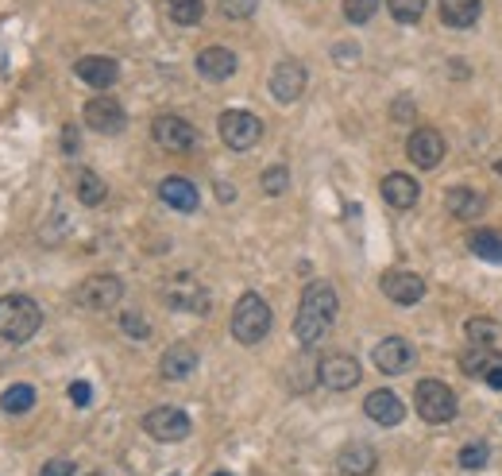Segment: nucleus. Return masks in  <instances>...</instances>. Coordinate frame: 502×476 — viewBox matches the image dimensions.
<instances>
[{"instance_id": "nucleus-1", "label": "nucleus", "mask_w": 502, "mask_h": 476, "mask_svg": "<svg viewBox=\"0 0 502 476\" xmlns=\"http://www.w3.org/2000/svg\"><path fill=\"white\" fill-rule=\"evenodd\" d=\"M337 286L317 279L309 283L306 291H301V303H298V314H294V337L301 341V345H321L325 341V334L332 329V322H337Z\"/></svg>"}, {"instance_id": "nucleus-2", "label": "nucleus", "mask_w": 502, "mask_h": 476, "mask_svg": "<svg viewBox=\"0 0 502 476\" xmlns=\"http://www.w3.org/2000/svg\"><path fill=\"white\" fill-rule=\"evenodd\" d=\"M271 322H275V314H271V306H267V298L255 291H243L236 298V306H232L228 329L240 345H259V341L271 334Z\"/></svg>"}, {"instance_id": "nucleus-3", "label": "nucleus", "mask_w": 502, "mask_h": 476, "mask_svg": "<svg viewBox=\"0 0 502 476\" xmlns=\"http://www.w3.org/2000/svg\"><path fill=\"white\" fill-rule=\"evenodd\" d=\"M43 326V310L36 298L28 294H4L0 298V337L12 341V345H24L39 334Z\"/></svg>"}, {"instance_id": "nucleus-4", "label": "nucleus", "mask_w": 502, "mask_h": 476, "mask_svg": "<svg viewBox=\"0 0 502 476\" xmlns=\"http://www.w3.org/2000/svg\"><path fill=\"white\" fill-rule=\"evenodd\" d=\"M414 407H418V415L426 418V423H433V426L452 423L456 411H460V403H456L452 387L441 383V380H421L418 391H414Z\"/></svg>"}, {"instance_id": "nucleus-5", "label": "nucleus", "mask_w": 502, "mask_h": 476, "mask_svg": "<svg viewBox=\"0 0 502 476\" xmlns=\"http://www.w3.org/2000/svg\"><path fill=\"white\" fill-rule=\"evenodd\" d=\"M217 132H220V140H225V148L248 151L263 140V120L255 113H243V109H228V113H220Z\"/></svg>"}, {"instance_id": "nucleus-6", "label": "nucleus", "mask_w": 502, "mask_h": 476, "mask_svg": "<svg viewBox=\"0 0 502 476\" xmlns=\"http://www.w3.org/2000/svg\"><path fill=\"white\" fill-rule=\"evenodd\" d=\"M120 298H124V283L116 279V275H89V279L77 283L74 291V303L82 310H97V314H105V310H113Z\"/></svg>"}, {"instance_id": "nucleus-7", "label": "nucleus", "mask_w": 502, "mask_h": 476, "mask_svg": "<svg viewBox=\"0 0 502 476\" xmlns=\"http://www.w3.org/2000/svg\"><path fill=\"white\" fill-rule=\"evenodd\" d=\"M151 140L159 143L163 151L182 155V151H194L197 148V128L189 125V120L174 117V113H163V117L151 120Z\"/></svg>"}, {"instance_id": "nucleus-8", "label": "nucleus", "mask_w": 502, "mask_h": 476, "mask_svg": "<svg viewBox=\"0 0 502 476\" xmlns=\"http://www.w3.org/2000/svg\"><path fill=\"white\" fill-rule=\"evenodd\" d=\"M143 430H147L155 441H182V438H189L194 423H189V415L182 407H155V411L143 415Z\"/></svg>"}, {"instance_id": "nucleus-9", "label": "nucleus", "mask_w": 502, "mask_h": 476, "mask_svg": "<svg viewBox=\"0 0 502 476\" xmlns=\"http://www.w3.org/2000/svg\"><path fill=\"white\" fill-rule=\"evenodd\" d=\"M163 303L171 310H189V314H209V291L201 286L194 275H174L163 286Z\"/></svg>"}, {"instance_id": "nucleus-10", "label": "nucleus", "mask_w": 502, "mask_h": 476, "mask_svg": "<svg viewBox=\"0 0 502 476\" xmlns=\"http://www.w3.org/2000/svg\"><path fill=\"white\" fill-rule=\"evenodd\" d=\"M317 383H325L329 391H348L360 383V360L348 352H329L317 360Z\"/></svg>"}, {"instance_id": "nucleus-11", "label": "nucleus", "mask_w": 502, "mask_h": 476, "mask_svg": "<svg viewBox=\"0 0 502 476\" xmlns=\"http://www.w3.org/2000/svg\"><path fill=\"white\" fill-rule=\"evenodd\" d=\"M406 159L414 163V167L421 171H433V167H441V159H444V136L437 128H429V125H421L410 132V140H406Z\"/></svg>"}, {"instance_id": "nucleus-12", "label": "nucleus", "mask_w": 502, "mask_h": 476, "mask_svg": "<svg viewBox=\"0 0 502 476\" xmlns=\"http://www.w3.org/2000/svg\"><path fill=\"white\" fill-rule=\"evenodd\" d=\"M85 128L100 132V136H120L128 125L124 117V105L116 101V97H93V101H85Z\"/></svg>"}, {"instance_id": "nucleus-13", "label": "nucleus", "mask_w": 502, "mask_h": 476, "mask_svg": "<svg viewBox=\"0 0 502 476\" xmlns=\"http://www.w3.org/2000/svg\"><path fill=\"white\" fill-rule=\"evenodd\" d=\"M271 93H275V101L294 105L298 97L306 93V66H301L298 59H283L271 70Z\"/></svg>"}, {"instance_id": "nucleus-14", "label": "nucleus", "mask_w": 502, "mask_h": 476, "mask_svg": "<svg viewBox=\"0 0 502 476\" xmlns=\"http://www.w3.org/2000/svg\"><path fill=\"white\" fill-rule=\"evenodd\" d=\"M378 286H383V294L398 306H418L421 298H426V279L414 271H386L383 279H378Z\"/></svg>"}, {"instance_id": "nucleus-15", "label": "nucleus", "mask_w": 502, "mask_h": 476, "mask_svg": "<svg viewBox=\"0 0 502 476\" xmlns=\"http://www.w3.org/2000/svg\"><path fill=\"white\" fill-rule=\"evenodd\" d=\"M371 357H375V368L383 375H398V372H406L410 364H414L418 352H414V345H410L406 337H383Z\"/></svg>"}, {"instance_id": "nucleus-16", "label": "nucleus", "mask_w": 502, "mask_h": 476, "mask_svg": "<svg viewBox=\"0 0 502 476\" xmlns=\"http://www.w3.org/2000/svg\"><path fill=\"white\" fill-rule=\"evenodd\" d=\"M74 74L82 77L85 85H93V90H108V85H116V77H120V62L105 59V54H85V59L74 62Z\"/></svg>"}, {"instance_id": "nucleus-17", "label": "nucleus", "mask_w": 502, "mask_h": 476, "mask_svg": "<svg viewBox=\"0 0 502 476\" xmlns=\"http://www.w3.org/2000/svg\"><path fill=\"white\" fill-rule=\"evenodd\" d=\"M363 415L378 426H398L402 418H406V407H402V399L390 391V387H378V391H371L363 399Z\"/></svg>"}, {"instance_id": "nucleus-18", "label": "nucleus", "mask_w": 502, "mask_h": 476, "mask_svg": "<svg viewBox=\"0 0 502 476\" xmlns=\"http://www.w3.org/2000/svg\"><path fill=\"white\" fill-rule=\"evenodd\" d=\"M194 66L205 82H228V77L236 74V54L228 47H205V51H197Z\"/></svg>"}, {"instance_id": "nucleus-19", "label": "nucleus", "mask_w": 502, "mask_h": 476, "mask_svg": "<svg viewBox=\"0 0 502 476\" xmlns=\"http://www.w3.org/2000/svg\"><path fill=\"white\" fill-rule=\"evenodd\" d=\"M337 469L344 476H371L378 469V453H375V446H367V441H348V446L337 453Z\"/></svg>"}, {"instance_id": "nucleus-20", "label": "nucleus", "mask_w": 502, "mask_h": 476, "mask_svg": "<svg viewBox=\"0 0 502 476\" xmlns=\"http://www.w3.org/2000/svg\"><path fill=\"white\" fill-rule=\"evenodd\" d=\"M159 198L171 209H178V214H194L197 202H201V194H197V186L182 179V174H171V179H163L159 182Z\"/></svg>"}, {"instance_id": "nucleus-21", "label": "nucleus", "mask_w": 502, "mask_h": 476, "mask_svg": "<svg viewBox=\"0 0 502 476\" xmlns=\"http://www.w3.org/2000/svg\"><path fill=\"white\" fill-rule=\"evenodd\" d=\"M383 202L390 206V209H410L421 198V190H418V179H410V174H402V171H394V174H386L383 179Z\"/></svg>"}, {"instance_id": "nucleus-22", "label": "nucleus", "mask_w": 502, "mask_h": 476, "mask_svg": "<svg viewBox=\"0 0 502 476\" xmlns=\"http://www.w3.org/2000/svg\"><path fill=\"white\" fill-rule=\"evenodd\" d=\"M197 372V352L189 345H171L159 360V375L163 380H186V375Z\"/></svg>"}, {"instance_id": "nucleus-23", "label": "nucleus", "mask_w": 502, "mask_h": 476, "mask_svg": "<svg viewBox=\"0 0 502 476\" xmlns=\"http://www.w3.org/2000/svg\"><path fill=\"white\" fill-rule=\"evenodd\" d=\"M483 209H487V198L479 190H472V186H452L449 190V214L452 217L475 221V217H483Z\"/></svg>"}, {"instance_id": "nucleus-24", "label": "nucleus", "mask_w": 502, "mask_h": 476, "mask_svg": "<svg viewBox=\"0 0 502 476\" xmlns=\"http://www.w3.org/2000/svg\"><path fill=\"white\" fill-rule=\"evenodd\" d=\"M74 194H77V202L82 206H100L108 198V186H105V179H100L97 171L77 167L74 171Z\"/></svg>"}, {"instance_id": "nucleus-25", "label": "nucleus", "mask_w": 502, "mask_h": 476, "mask_svg": "<svg viewBox=\"0 0 502 476\" xmlns=\"http://www.w3.org/2000/svg\"><path fill=\"white\" fill-rule=\"evenodd\" d=\"M437 8H441V20L449 28H472L475 20H479V0H437Z\"/></svg>"}, {"instance_id": "nucleus-26", "label": "nucleus", "mask_w": 502, "mask_h": 476, "mask_svg": "<svg viewBox=\"0 0 502 476\" xmlns=\"http://www.w3.org/2000/svg\"><path fill=\"white\" fill-rule=\"evenodd\" d=\"M467 252L487 263H502V237L490 229H475L472 237H467Z\"/></svg>"}, {"instance_id": "nucleus-27", "label": "nucleus", "mask_w": 502, "mask_h": 476, "mask_svg": "<svg viewBox=\"0 0 502 476\" xmlns=\"http://www.w3.org/2000/svg\"><path fill=\"white\" fill-rule=\"evenodd\" d=\"M31 407H36V387L31 383H12L0 395V411L4 415H28Z\"/></svg>"}, {"instance_id": "nucleus-28", "label": "nucleus", "mask_w": 502, "mask_h": 476, "mask_svg": "<svg viewBox=\"0 0 502 476\" xmlns=\"http://www.w3.org/2000/svg\"><path fill=\"white\" fill-rule=\"evenodd\" d=\"M166 16L182 28H197L205 20V0H166Z\"/></svg>"}, {"instance_id": "nucleus-29", "label": "nucleus", "mask_w": 502, "mask_h": 476, "mask_svg": "<svg viewBox=\"0 0 502 476\" xmlns=\"http://www.w3.org/2000/svg\"><path fill=\"white\" fill-rule=\"evenodd\" d=\"M498 360H502V352H495V349H472V352H464V357H460V368L467 375H475V380H483V375L495 368Z\"/></svg>"}, {"instance_id": "nucleus-30", "label": "nucleus", "mask_w": 502, "mask_h": 476, "mask_svg": "<svg viewBox=\"0 0 502 476\" xmlns=\"http://www.w3.org/2000/svg\"><path fill=\"white\" fill-rule=\"evenodd\" d=\"M464 334H467V341H472L475 349H490L498 341V326L490 322V318H467Z\"/></svg>"}, {"instance_id": "nucleus-31", "label": "nucleus", "mask_w": 502, "mask_h": 476, "mask_svg": "<svg viewBox=\"0 0 502 476\" xmlns=\"http://www.w3.org/2000/svg\"><path fill=\"white\" fill-rule=\"evenodd\" d=\"M259 186H263L267 198H283V194L290 190V167H286V163H275V167H267L263 179H259Z\"/></svg>"}, {"instance_id": "nucleus-32", "label": "nucleus", "mask_w": 502, "mask_h": 476, "mask_svg": "<svg viewBox=\"0 0 502 476\" xmlns=\"http://www.w3.org/2000/svg\"><path fill=\"white\" fill-rule=\"evenodd\" d=\"M386 8L398 24H418L426 16V0H386Z\"/></svg>"}, {"instance_id": "nucleus-33", "label": "nucleus", "mask_w": 502, "mask_h": 476, "mask_svg": "<svg viewBox=\"0 0 502 476\" xmlns=\"http://www.w3.org/2000/svg\"><path fill=\"white\" fill-rule=\"evenodd\" d=\"M490 461V449H487V441H467V446L460 449V469H483V464Z\"/></svg>"}, {"instance_id": "nucleus-34", "label": "nucleus", "mask_w": 502, "mask_h": 476, "mask_svg": "<svg viewBox=\"0 0 502 476\" xmlns=\"http://www.w3.org/2000/svg\"><path fill=\"white\" fill-rule=\"evenodd\" d=\"M378 12V0H344V16L348 24H367Z\"/></svg>"}, {"instance_id": "nucleus-35", "label": "nucleus", "mask_w": 502, "mask_h": 476, "mask_svg": "<svg viewBox=\"0 0 502 476\" xmlns=\"http://www.w3.org/2000/svg\"><path fill=\"white\" fill-rule=\"evenodd\" d=\"M255 8H259V0H220V12L228 20H248Z\"/></svg>"}, {"instance_id": "nucleus-36", "label": "nucleus", "mask_w": 502, "mask_h": 476, "mask_svg": "<svg viewBox=\"0 0 502 476\" xmlns=\"http://www.w3.org/2000/svg\"><path fill=\"white\" fill-rule=\"evenodd\" d=\"M120 329H124L128 337H136V341H147L151 337V326L143 322L139 314H120Z\"/></svg>"}, {"instance_id": "nucleus-37", "label": "nucleus", "mask_w": 502, "mask_h": 476, "mask_svg": "<svg viewBox=\"0 0 502 476\" xmlns=\"http://www.w3.org/2000/svg\"><path fill=\"white\" fill-rule=\"evenodd\" d=\"M39 476H74V461H66V457H54V461H47L39 469Z\"/></svg>"}, {"instance_id": "nucleus-38", "label": "nucleus", "mask_w": 502, "mask_h": 476, "mask_svg": "<svg viewBox=\"0 0 502 476\" xmlns=\"http://www.w3.org/2000/svg\"><path fill=\"white\" fill-rule=\"evenodd\" d=\"M89 399H93V387H89L85 380H74L70 383V403L74 407H89Z\"/></svg>"}, {"instance_id": "nucleus-39", "label": "nucleus", "mask_w": 502, "mask_h": 476, "mask_svg": "<svg viewBox=\"0 0 502 476\" xmlns=\"http://www.w3.org/2000/svg\"><path fill=\"white\" fill-rule=\"evenodd\" d=\"M390 117L394 120H414V101H410V97H398L394 109H390Z\"/></svg>"}, {"instance_id": "nucleus-40", "label": "nucleus", "mask_w": 502, "mask_h": 476, "mask_svg": "<svg viewBox=\"0 0 502 476\" xmlns=\"http://www.w3.org/2000/svg\"><path fill=\"white\" fill-rule=\"evenodd\" d=\"M483 383H487V387H495V391H502V360L483 375Z\"/></svg>"}, {"instance_id": "nucleus-41", "label": "nucleus", "mask_w": 502, "mask_h": 476, "mask_svg": "<svg viewBox=\"0 0 502 476\" xmlns=\"http://www.w3.org/2000/svg\"><path fill=\"white\" fill-rule=\"evenodd\" d=\"M62 136H66V140H62V148H66V151H74V148H77V140H74V128H66Z\"/></svg>"}, {"instance_id": "nucleus-42", "label": "nucleus", "mask_w": 502, "mask_h": 476, "mask_svg": "<svg viewBox=\"0 0 502 476\" xmlns=\"http://www.w3.org/2000/svg\"><path fill=\"white\" fill-rule=\"evenodd\" d=\"M213 476H232V472H213Z\"/></svg>"}, {"instance_id": "nucleus-43", "label": "nucleus", "mask_w": 502, "mask_h": 476, "mask_svg": "<svg viewBox=\"0 0 502 476\" xmlns=\"http://www.w3.org/2000/svg\"><path fill=\"white\" fill-rule=\"evenodd\" d=\"M89 476H100V472H89Z\"/></svg>"}]
</instances>
